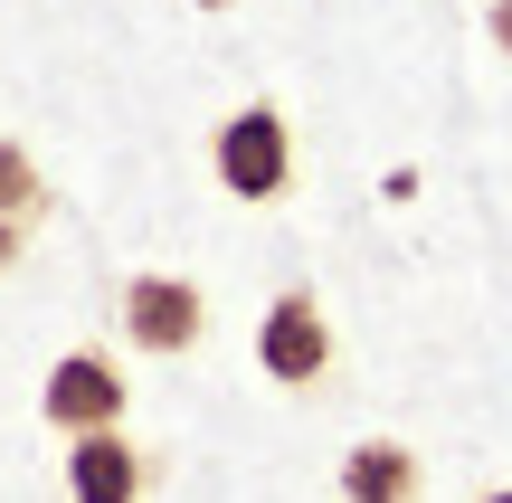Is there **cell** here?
<instances>
[{"label":"cell","instance_id":"1","mask_svg":"<svg viewBox=\"0 0 512 503\" xmlns=\"http://www.w3.org/2000/svg\"><path fill=\"white\" fill-rule=\"evenodd\" d=\"M209 162H219V190L228 200H247V209H266V200H285L294 190V124H285V105H238L219 133H209Z\"/></svg>","mask_w":512,"mask_h":503},{"label":"cell","instance_id":"2","mask_svg":"<svg viewBox=\"0 0 512 503\" xmlns=\"http://www.w3.org/2000/svg\"><path fill=\"white\" fill-rule=\"evenodd\" d=\"M332 361H342V342H332V314L313 285H285V295L266 304V323H256V371L275 380V390H313V380H332Z\"/></svg>","mask_w":512,"mask_h":503},{"label":"cell","instance_id":"3","mask_svg":"<svg viewBox=\"0 0 512 503\" xmlns=\"http://www.w3.org/2000/svg\"><path fill=\"white\" fill-rule=\"evenodd\" d=\"M114 323H124V342L143 361H181L209 333V295L190 276H124L114 285Z\"/></svg>","mask_w":512,"mask_h":503},{"label":"cell","instance_id":"4","mask_svg":"<svg viewBox=\"0 0 512 503\" xmlns=\"http://www.w3.org/2000/svg\"><path fill=\"white\" fill-rule=\"evenodd\" d=\"M124 399H133V380L114 371V352H67L48 371V390H38V418H48L57 437H95V428L124 418Z\"/></svg>","mask_w":512,"mask_h":503},{"label":"cell","instance_id":"5","mask_svg":"<svg viewBox=\"0 0 512 503\" xmlns=\"http://www.w3.org/2000/svg\"><path fill=\"white\" fill-rule=\"evenodd\" d=\"M152 485H162V456L133 447L124 428L67 437V503H152Z\"/></svg>","mask_w":512,"mask_h":503},{"label":"cell","instance_id":"6","mask_svg":"<svg viewBox=\"0 0 512 503\" xmlns=\"http://www.w3.org/2000/svg\"><path fill=\"white\" fill-rule=\"evenodd\" d=\"M342 503H427V466L408 437H361L342 456Z\"/></svg>","mask_w":512,"mask_h":503},{"label":"cell","instance_id":"7","mask_svg":"<svg viewBox=\"0 0 512 503\" xmlns=\"http://www.w3.org/2000/svg\"><path fill=\"white\" fill-rule=\"evenodd\" d=\"M0 219H19V228L48 219V171H38V152L10 143V133H0Z\"/></svg>","mask_w":512,"mask_h":503},{"label":"cell","instance_id":"8","mask_svg":"<svg viewBox=\"0 0 512 503\" xmlns=\"http://www.w3.org/2000/svg\"><path fill=\"white\" fill-rule=\"evenodd\" d=\"M484 38H494V57H512V0H484Z\"/></svg>","mask_w":512,"mask_h":503},{"label":"cell","instance_id":"9","mask_svg":"<svg viewBox=\"0 0 512 503\" xmlns=\"http://www.w3.org/2000/svg\"><path fill=\"white\" fill-rule=\"evenodd\" d=\"M19 247H29V228H19V219H0V266H10Z\"/></svg>","mask_w":512,"mask_h":503},{"label":"cell","instance_id":"10","mask_svg":"<svg viewBox=\"0 0 512 503\" xmlns=\"http://www.w3.org/2000/svg\"><path fill=\"white\" fill-rule=\"evenodd\" d=\"M484 503H512V485H503V494H484Z\"/></svg>","mask_w":512,"mask_h":503}]
</instances>
